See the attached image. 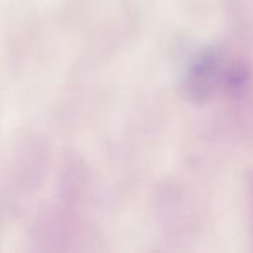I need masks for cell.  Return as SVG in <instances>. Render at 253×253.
Returning <instances> with one entry per match:
<instances>
[]
</instances>
